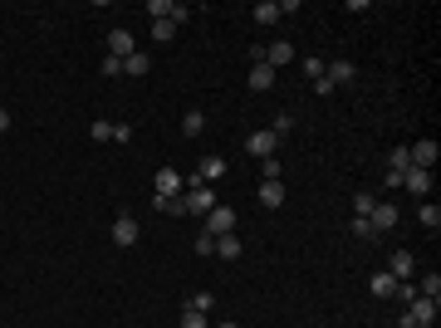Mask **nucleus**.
I'll use <instances>...</instances> for the list:
<instances>
[{"mask_svg":"<svg viewBox=\"0 0 441 328\" xmlns=\"http://www.w3.org/2000/svg\"><path fill=\"white\" fill-rule=\"evenodd\" d=\"M182 132H187V137H201V132H206V118H201V113L192 108L187 118H182Z\"/></svg>","mask_w":441,"mask_h":328,"instance_id":"26","label":"nucleus"},{"mask_svg":"<svg viewBox=\"0 0 441 328\" xmlns=\"http://www.w3.org/2000/svg\"><path fill=\"white\" fill-rule=\"evenodd\" d=\"M250 15H255V25H275V20H285V15H280V5H275V0H260V5H255V10H250Z\"/></svg>","mask_w":441,"mask_h":328,"instance_id":"21","label":"nucleus"},{"mask_svg":"<svg viewBox=\"0 0 441 328\" xmlns=\"http://www.w3.org/2000/svg\"><path fill=\"white\" fill-rule=\"evenodd\" d=\"M250 89H255V94L275 89V69H270V64H255V69H250Z\"/></svg>","mask_w":441,"mask_h":328,"instance_id":"20","label":"nucleus"},{"mask_svg":"<svg viewBox=\"0 0 441 328\" xmlns=\"http://www.w3.org/2000/svg\"><path fill=\"white\" fill-rule=\"evenodd\" d=\"M299 54H294V44L290 39H275V44H265V54H260V64H270V69H280V64H294Z\"/></svg>","mask_w":441,"mask_h":328,"instance_id":"6","label":"nucleus"},{"mask_svg":"<svg viewBox=\"0 0 441 328\" xmlns=\"http://www.w3.org/2000/svg\"><path fill=\"white\" fill-rule=\"evenodd\" d=\"M172 34H177V25H172V20H152V39H157V44H167Z\"/></svg>","mask_w":441,"mask_h":328,"instance_id":"29","label":"nucleus"},{"mask_svg":"<svg viewBox=\"0 0 441 328\" xmlns=\"http://www.w3.org/2000/svg\"><path fill=\"white\" fill-rule=\"evenodd\" d=\"M206 235H235V211L216 201V206L206 211Z\"/></svg>","mask_w":441,"mask_h":328,"instance_id":"3","label":"nucleus"},{"mask_svg":"<svg viewBox=\"0 0 441 328\" xmlns=\"http://www.w3.org/2000/svg\"><path fill=\"white\" fill-rule=\"evenodd\" d=\"M220 328H235V324H220Z\"/></svg>","mask_w":441,"mask_h":328,"instance_id":"38","label":"nucleus"},{"mask_svg":"<svg viewBox=\"0 0 441 328\" xmlns=\"http://www.w3.org/2000/svg\"><path fill=\"white\" fill-rule=\"evenodd\" d=\"M89 137H94V142H118V122H108V118H94V122H89Z\"/></svg>","mask_w":441,"mask_h":328,"instance_id":"19","label":"nucleus"},{"mask_svg":"<svg viewBox=\"0 0 441 328\" xmlns=\"http://www.w3.org/2000/svg\"><path fill=\"white\" fill-rule=\"evenodd\" d=\"M417 294H427V299H441V275H422V284H417Z\"/></svg>","mask_w":441,"mask_h":328,"instance_id":"27","label":"nucleus"},{"mask_svg":"<svg viewBox=\"0 0 441 328\" xmlns=\"http://www.w3.org/2000/svg\"><path fill=\"white\" fill-rule=\"evenodd\" d=\"M216 255L220 260H240V240L235 235H216Z\"/></svg>","mask_w":441,"mask_h":328,"instance_id":"25","label":"nucleus"},{"mask_svg":"<svg viewBox=\"0 0 441 328\" xmlns=\"http://www.w3.org/2000/svg\"><path fill=\"white\" fill-rule=\"evenodd\" d=\"M299 64H304V74H309V79H314V84H319V79H324V74H329V59H324V54H304V59H299Z\"/></svg>","mask_w":441,"mask_h":328,"instance_id":"23","label":"nucleus"},{"mask_svg":"<svg viewBox=\"0 0 441 328\" xmlns=\"http://www.w3.org/2000/svg\"><path fill=\"white\" fill-rule=\"evenodd\" d=\"M368 294H373V299H392V294H397V279H392L387 270H378V275L368 279Z\"/></svg>","mask_w":441,"mask_h":328,"instance_id":"13","label":"nucleus"},{"mask_svg":"<svg viewBox=\"0 0 441 328\" xmlns=\"http://www.w3.org/2000/svg\"><path fill=\"white\" fill-rule=\"evenodd\" d=\"M182 328H211V324H206V314H197V309L187 304V309H182Z\"/></svg>","mask_w":441,"mask_h":328,"instance_id":"32","label":"nucleus"},{"mask_svg":"<svg viewBox=\"0 0 441 328\" xmlns=\"http://www.w3.org/2000/svg\"><path fill=\"white\" fill-rule=\"evenodd\" d=\"M407 157H412V167H422V172H432V167H437V142H432V137H422V142H412V147H407Z\"/></svg>","mask_w":441,"mask_h":328,"instance_id":"7","label":"nucleus"},{"mask_svg":"<svg viewBox=\"0 0 441 328\" xmlns=\"http://www.w3.org/2000/svg\"><path fill=\"white\" fill-rule=\"evenodd\" d=\"M348 79H353V64H348V59H333L329 64V84L338 89V84H348Z\"/></svg>","mask_w":441,"mask_h":328,"instance_id":"24","label":"nucleus"},{"mask_svg":"<svg viewBox=\"0 0 441 328\" xmlns=\"http://www.w3.org/2000/svg\"><path fill=\"white\" fill-rule=\"evenodd\" d=\"M152 206H157L162 216H187V191H182V196H152Z\"/></svg>","mask_w":441,"mask_h":328,"instance_id":"16","label":"nucleus"},{"mask_svg":"<svg viewBox=\"0 0 441 328\" xmlns=\"http://www.w3.org/2000/svg\"><path fill=\"white\" fill-rule=\"evenodd\" d=\"M108 49L118 54V59H128V54H132V30H123V25H118V30L108 34Z\"/></svg>","mask_w":441,"mask_h":328,"instance_id":"18","label":"nucleus"},{"mask_svg":"<svg viewBox=\"0 0 441 328\" xmlns=\"http://www.w3.org/2000/svg\"><path fill=\"white\" fill-rule=\"evenodd\" d=\"M353 235H358V240H383V235L368 225V216H353Z\"/></svg>","mask_w":441,"mask_h":328,"instance_id":"31","label":"nucleus"},{"mask_svg":"<svg viewBox=\"0 0 441 328\" xmlns=\"http://www.w3.org/2000/svg\"><path fill=\"white\" fill-rule=\"evenodd\" d=\"M280 142H285V137H280L275 127H265V132H250V142H245V147H250V157H260V162H265V157H275V147H280Z\"/></svg>","mask_w":441,"mask_h":328,"instance_id":"4","label":"nucleus"},{"mask_svg":"<svg viewBox=\"0 0 441 328\" xmlns=\"http://www.w3.org/2000/svg\"><path fill=\"white\" fill-rule=\"evenodd\" d=\"M407 167H412L407 147H392V157H387V172H407Z\"/></svg>","mask_w":441,"mask_h":328,"instance_id":"30","label":"nucleus"},{"mask_svg":"<svg viewBox=\"0 0 441 328\" xmlns=\"http://www.w3.org/2000/svg\"><path fill=\"white\" fill-rule=\"evenodd\" d=\"M137 235H142V225H137L132 216H118V220H113V245H118V250H132V245H137Z\"/></svg>","mask_w":441,"mask_h":328,"instance_id":"5","label":"nucleus"},{"mask_svg":"<svg viewBox=\"0 0 441 328\" xmlns=\"http://www.w3.org/2000/svg\"><path fill=\"white\" fill-rule=\"evenodd\" d=\"M260 206H265V211H280V206H285V187H280V182H260Z\"/></svg>","mask_w":441,"mask_h":328,"instance_id":"15","label":"nucleus"},{"mask_svg":"<svg viewBox=\"0 0 441 328\" xmlns=\"http://www.w3.org/2000/svg\"><path fill=\"white\" fill-rule=\"evenodd\" d=\"M147 15H152V20L187 25V20H192V5H182V0H147Z\"/></svg>","mask_w":441,"mask_h":328,"instance_id":"1","label":"nucleus"},{"mask_svg":"<svg viewBox=\"0 0 441 328\" xmlns=\"http://www.w3.org/2000/svg\"><path fill=\"white\" fill-rule=\"evenodd\" d=\"M397 284H412V275H417V260L407 255V250H392V270H387Z\"/></svg>","mask_w":441,"mask_h":328,"instance_id":"11","label":"nucleus"},{"mask_svg":"<svg viewBox=\"0 0 441 328\" xmlns=\"http://www.w3.org/2000/svg\"><path fill=\"white\" fill-rule=\"evenodd\" d=\"M187 304H192V309H197V314H211V304H216V299H211V294H206V289H197V299H187Z\"/></svg>","mask_w":441,"mask_h":328,"instance_id":"33","label":"nucleus"},{"mask_svg":"<svg viewBox=\"0 0 441 328\" xmlns=\"http://www.w3.org/2000/svg\"><path fill=\"white\" fill-rule=\"evenodd\" d=\"M5 127H10V113H5V108H0V132H5Z\"/></svg>","mask_w":441,"mask_h":328,"instance_id":"37","label":"nucleus"},{"mask_svg":"<svg viewBox=\"0 0 441 328\" xmlns=\"http://www.w3.org/2000/svg\"><path fill=\"white\" fill-rule=\"evenodd\" d=\"M118 74H123V59L108 54V59H104V79H118Z\"/></svg>","mask_w":441,"mask_h":328,"instance_id":"35","label":"nucleus"},{"mask_svg":"<svg viewBox=\"0 0 441 328\" xmlns=\"http://www.w3.org/2000/svg\"><path fill=\"white\" fill-rule=\"evenodd\" d=\"M147 69H152V59H147V54H137V49H132V54L123 59V74H132V79H142Z\"/></svg>","mask_w":441,"mask_h":328,"instance_id":"22","label":"nucleus"},{"mask_svg":"<svg viewBox=\"0 0 441 328\" xmlns=\"http://www.w3.org/2000/svg\"><path fill=\"white\" fill-rule=\"evenodd\" d=\"M197 255H216V235L201 230V235H197Z\"/></svg>","mask_w":441,"mask_h":328,"instance_id":"34","label":"nucleus"},{"mask_svg":"<svg viewBox=\"0 0 441 328\" xmlns=\"http://www.w3.org/2000/svg\"><path fill=\"white\" fill-rule=\"evenodd\" d=\"M157 196H182V172L162 167V172H157Z\"/></svg>","mask_w":441,"mask_h":328,"instance_id":"14","label":"nucleus"},{"mask_svg":"<svg viewBox=\"0 0 441 328\" xmlns=\"http://www.w3.org/2000/svg\"><path fill=\"white\" fill-rule=\"evenodd\" d=\"M402 187H407V191H412L417 201H427V196H432V172H422V167H407Z\"/></svg>","mask_w":441,"mask_h":328,"instance_id":"9","label":"nucleus"},{"mask_svg":"<svg viewBox=\"0 0 441 328\" xmlns=\"http://www.w3.org/2000/svg\"><path fill=\"white\" fill-rule=\"evenodd\" d=\"M368 225H373L378 235L397 230V206H392V201H378V206H373V216H368Z\"/></svg>","mask_w":441,"mask_h":328,"instance_id":"8","label":"nucleus"},{"mask_svg":"<svg viewBox=\"0 0 441 328\" xmlns=\"http://www.w3.org/2000/svg\"><path fill=\"white\" fill-rule=\"evenodd\" d=\"M260 172H265V182H280V162H275V157H265Z\"/></svg>","mask_w":441,"mask_h":328,"instance_id":"36","label":"nucleus"},{"mask_svg":"<svg viewBox=\"0 0 441 328\" xmlns=\"http://www.w3.org/2000/svg\"><path fill=\"white\" fill-rule=\"evenodd\" d=\"M225 172H230V167H225V157H220V152H211V157H201L197 182H206V187H211V182H220V177H225Z\"/></svg>","mask_w":441,"mask_h":328,"instance_id":"10","label":"nucleus"},{"mask_svg":"<svg viewBox=\"0 0 441 328\" xmlns=\"http://www.w3.org/2000/svg\"><path fill=\"white\" fill-rule=\"evenodd\" d=\"M407 319H412V324H437V299L417 294V299L407 304Z\"/></svg>","mask_w":441,"mask_h":328,"instance_id":"12","label":"nucleus"},{"mask_svg":"<svg viewBox=\"0 0 441 328\" xmlns=\"http://www.w3.org/2000/svg\"><path fill=\"white\" fill-rule=\"evenodd\" d=\"M216 206V191L206 187V182H192V191H187V216H206Z\"/></svg>","mask_w":441,"mask_h":328,"instance_id":"2","label":"nucleus"},{"mask_svg":"<svg viewBox=\"0 0 441 328\" xmlns=\"http://www.w3.org/2000/svg\"><path fill=\"white\" fill-rule=\"evenodd\" d=\"M373 206H378L373 191H358V196H353V216H373Z\"/></svg>","mask_w":441,"mask_h":328,"instance_id":"28","label":"nucleus"},{"mask_svg":"<svg viewBox=\"0 0 441 328\" xmlns=\"http://www.w3.org/2000/svg\"><path fill=\"white\" fill-rule=\"evenodd\" d=\"M417 220H422V230L437 235V230H441V206H437V201H422V206H417Z\"/></svg>","mask_w":441,"mask_h":328,"instance_id":"17","label":"nucleus"}]
</instances>
